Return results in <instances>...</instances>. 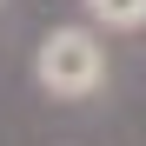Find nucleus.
Returning a JSON list of instances; mask_svg holds the SVG:
<instances>
[{
	"instance_id": "nucleus-1",
	"label": "nucleus",
	"mask_w": 146,
	"mask_h": 146,
	"mask_svg": "<svg viewBox=\"0 0 146 146\" xmlns=\"http://www.w3.org/2000/svg\"><path fill=\"white\" fill-rule=\"evenodd\" d=\"M33 73H40V86H53V93H93L106 80V60H100V46H93V33H53L40 46V60H33Z\"/></svg>"
},
{
	"instance_id": "nucleus-2",
	"label": "nucleus",
	"mask_w": 146,
	"mask_h": 146,
	"mask_svg": "<svg viewBox=\"0 0 146 146\" xmlns=\"http://www.w3.org/2000/svg\"><path fill=\"white\" fill-rule=\"evenodd\" d=\"M93 13H100L106 27H139L146 20V0H93Z\"/></svg>"
}]
</instances>
